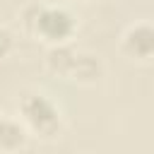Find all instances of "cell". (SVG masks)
Returning a JSON list of instances; mask_svg holds the SVG:
<instances>
[{"label":"cell","mask_w":154,"mask_h":154,"mask_svg":"<svg viewBox=\"0 0 154 154\" xmlns=\"http://www.w3.org/2000/svg\"><path fill=\"white\" fill-rule=\"evenodd\" d=\"M99 77H101V60H99L96 55H91V53H82V51H79V58H77V67H75L72 82L94 84Z\"/></svg>","instance_id":"obj_6"},{"label":"cell","mask_w":154,"mask_h":154,"mask_svg":"<svg viewBox=\"0 0 154 154\" xmlns=\"http://www.w3.org/2000/svg\"><path fill=\"white\" fill-rule=\"evenodd\" d=\"M19 120L31 135L55 137L63 128V111L48 94L26 91L19 99Z\"/></svg>","instance_id":"obj_2"},{"label":"cell","mask_w":154,"mask_h":154,"mask_svg":"<svg viewBox=\"0 0 154 154\" xmlns=\"http://www.w3.org/2000/svg\"><path fill=\"white\" fill-rule=\"evenodd\" d=\"M26 135H29V130L24 128L22 120H14V118H7L5 113H0V149L2 152L22 149L26 142Z\"/></svg>","instance_id":"obj_5"},{"label":"cell","mask_w":154,"mask_h":154,"mask_svg":"<svg viewBox=\"0 0 154 154\" xmlns=\"http://www.w3.org/2000/svg\"><path fill=\"white\" fill-rule=\"evenodd\" d=\"M77 58H79V51L67 43H55V46H48L46 51V67L55 75V77H63V79H72L75 75V67H77Z\"/></svg>","instance_id":"obj_4"},{"label":"cell","mask_w":154,"mask_h":154,"mask_svg":"<svg viewBox=\"0 0 154 154\" xmlns=\"http://www.w3.org/2000/svg\"><path fill=\"white\" fill-rule=\"evenodd\" d=\"M12 46H14V36H12V31H10L7 26H0V60L10 55Z\"/></svg>","instance_id":"obj_7"},{"label":"cell","mask_w":154,"mask_h":154,"mask_svg":"<svg viewBox=\"0 0 154 154\" xmlns=\"http://www.w3.org/2000/svg\"><path fill=\"white\" fill-rule=\"evenodd\" d=\"M120 51L132 60H154V24L135 22L120 36Z\"/></svg>","instance_id":"obj_3"},{"label":"cell","mask_w":154,"mask_h":154,"mask_svg":"<svg viewBox=\"0 0 154 154\" xmlns=\"http://www.w3.org/2000/svg\"><path fill=\"white\" fill-rule=\"evenodd\" d=\"M22 24L26 29V34H31L34 38L55 46V43H67L75 31H77V19L75 14L63 7V5H29L22 12Z\"/></svg>","instance_id":"obj_1"}]
</instances>
